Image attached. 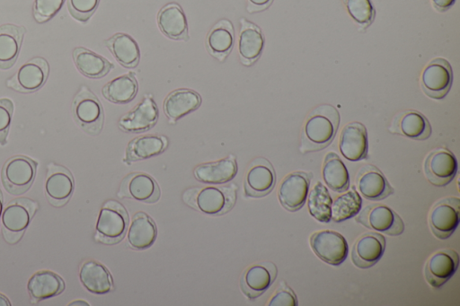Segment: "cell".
<instances>
[{
  "instance_id": "cell-1",
  "label": "cell",
  "mask_w": 460,
  "mask_h": 306,
  "mask_svg": "<svg viewBox=\"0 0 460 306\" xmlns=\"http://www.w3.org/2000/svg\"><path fill=\"white\" fill-rule=\"evenodd\" d=\"M340 113L330 104L315 107L305 118L300 134L302 153L326 148L334 139L340 125Z\"/></svg>"
},
{
  "instance_id": "cell-2",
  "label": "cell",
  "mask_w": 460,
  "mask_h": 306,
  "mask_svg": "<svg viewBox=\"0 0 460 306\" xmlns=\"http://www.w3.org/2000/svg\"><path fill=\"white\" fill-rule=\"evenodd\" d=\"M182 199L188 205L205 214L220 215L229 212L234 205L236 187L191 188L183 192Z\"/></svg>"
},
{
  "instance_id": "cell-3",
  "label": "cell",
  "mask_w": 460,
  "mask_h": 306,
  "mask_svg": "<svg viewBox=\"0 0 460 306\" xmlns=\"http://www.w3.org/2000/svg\"><path fill=\"white\" fill-rule=\"evenodd\" d=\"M39 209V204L27 197L13 199L1 216L3 238L10 245L17 244Z\"/></svg>"
},
{
  "instance_id": "cell-4",
  "label": "cell",
  "mask_w": 460,
  "mask_h": 306,
  "mask_svg": "<svg viewBox=\"0 0 460 306\" xmlns=\"http://www.w3.org/2000/svg\"><path fill=\"white\" fill-rule=\"evenodd\" d=\"M128 225V214L123 205L113 199L108 200L100 210L94 240L102 244H116L125 236Z\"/></svg>"
},
{
  "instance_id": "cell-5",
  "label": "cell",
  "mask_w": 460,
  "mask_h": 306,
  "mask_svg": "<svg viewBox=\"0 0 460 306\" xmlns=\"http://www.w3.org/2000/svg\"><path fill=\"white\" fill-rule=\"evenodd\" d=\"M72 113L76 124L87 134L101 133L104 112L101 101L85 85L81 86L72 102Z\"/></svg>"
},
{
  "instance_id": "cell-6",
  "label": "cell",
  "mask_w": 460,
  "mask_h": 306,
  "mask_svg": "<svg viewBox=\"0 0 460 306\" xmlns=\"http://www.w3.org/2000/svg\"><path fill=\"white\" fill-rule=\"evenodd\" d=\"M37 172V162L24 155L9 158L2 169V182L13 196L24 194L31 187Z\"/></svg>"
},
{
  "instance_id": "cell-7",
  "label": "cell",
  "mask_w": 460,
  "mask_h": 306,
  "mask_svg": "<svg viewBox=\"0 0 460 306\" xmlns=\"http://www.w3.org/2000/svg\"><path fill=\"white\" fill-rule=\"evenodd\" d=\"M358 223L389 236H399L404 232V223L391 207L379 203L366 205L355 216Z\"/></svg>"
},
{
  "instance_id": "cell-8",
  "label": "cell",
  "mask_w": 460,
  "mask_h": 306,
  "mask_svg": "<svg viewBox=\"0 0 460 306\" xmlns=\"http://www.w3.org/2000/svg\"><path fill=\"white\" fill-rule=\"evenodd\" d=\"M460 198L447 197L434 204L429 214V226L433 235L439 240L448 239L460 221Z\"/></svg>"
},
{
  "instance_id": "cell-9",
  "label": "cell",
  "mask_w": 460,
  "mask_h": 306,
  "mask_svg": "<svg viewBox=\"0 0 460 306\" xmlns=\"http://www.w3.org/2000/svg\"><path fill=\"white\" fill-rule=\"evenodd\" d=\"M453 83V70L448 61L442 57L431 60L420 75V87L432 99L441 100L447 96Z\"/></svg>"
},
{
  "instance_id": "cell-10",
  "label": "cell",
  "mask_w": 460,
  "mask_h": 306,
  "mask_svg": "<svg viewBox=\"0 0 460 306\" xmlns=\"http://www.w3.org/2000/svg\"><path fill=\"white\" fill-rule=\"evenodd\" d=\"M310 246L321 260L331 266H340L348 257L349 246L346 239L332 230H323L312 233Z\"/></svg>"
},
{
  "instance_id": "cell-11",
  "label": "cell",
  "mask_w": 460,
  "mask_h": 306,
  "mask_svg": "<svg viewBox=\"0 0 460 306\" xmlns=\"http://www.w3.org/2000/svg\"><path fill=\"white\" fill-rule=\"evenodd\" d=\"M312 172L292 171L284 177L278 188V197L281 205L288 211L301 209L307 198Z\"/></svg>"
},
{
  "instance_id": "cell-12",
  "label": "cell",
  "mask_w": 460,
  "mask_h": 306,
  "mask_svg": "<svg viewBox=\"0 0 460 306\" xmlns=\"http://www.w3.org/2000/svg\"><path fill=\"white\" fill-rule=\"evenodd\" d=\"M457 167V160L454 153L447 148L438 147L427 155L424 173L431 185L443 188L454 179Z\"/></svg>"
},
{
  "instance_id": "cell-13",
  "label": "cell",
  "mask_w": 460,
  "mask_h": 306,
  "mask_svg": "<svg viewBox=\"0 0 460 306\" xmlns=\"http://www.w3.org/2000/svg\"><path fill=\"white\" fill-rule=\"evenodd\" d=\"M49 72L47 60L40 57H33L23 64L6 82V85L19 92H33L46 83Z\"/></svg>"
},
{
  "instance_id": "cell-14",
  "label": "cell",
  "mask_w": 460,
  "mask_h": 306,
  "mask_svg": "<svg viewBox=\"0 0 460 306\" xmlns=\"http://www.w3.org/2000/svg\"><path fill=\"white\" fill-rule=\"evenodd\" d=\"M75 182L66 167L51 162L48 165L45 193L49 203L55 207L65 205L73 195Z\"/></svg>"
},
{
  "instance_id": "cell-15",
  "label": "cell",
  "mask_w": 460,
  "mask_h": 306,
  "mask_svg": "<svg viewBox=\"0 0 460 306\" xmlns=\"http://www.w3.org/2000/svg\"><path fill=\"white\" fill-rule=\"evenodd\" d=\"M277 275L278 268L273 262L261 261L252 264L242 275L241 289L248 299L254 300L270 288Z\"/></svg>"
},
{
  "instance_id": "cell-16",
  "label": "cell",
  "mask_w": 460,
  "mask_h": 306,
  "mask_svg": "<svg viewBox=\"0 0 460 306\" xmlns=\"http://www.w3.org/2000/svg\"><path fill=\"white\" fill-rule=\"evenodd\" d=\"M459 265V255L453 249H442L433 253L427 260L424 275L433 288L442 287L456 273Z\"/></svg>"
},
{
  "instance_id": "cell-17",
  "label": "cell",
  "mask_w": 460,
  "mask_h": 306,
  "mask_svg": "<svg viewBox=\"0 0 460 306\" xmlns=\"http://www.w3.org/2000/svg\"><path fill=\"white\" fill-rule=\"evenodd\" d=\"M275 184V170L267 159L259 157L250 163L243 179L246 196L262 197L271 192Z\"/></svg>"
},
{
  "instance_id": "cell-18",
  "label": "cell",
  "mask_w": 460,
  "mask_h": 306,
  "mask_svg": "<svg viewBox=\"0 0 460 306\" xmlns=\"http://www.w3.org/2000/svg\"><path fill=\"white\" fill-rule=\"evenodd\" d=\"M355 184L359 194L370 201L383 200L394 193L384 173L372 164L364 165L359 169Z\"/></svg>"
},
{
  "instance_id": "cell-19",
  "label": "cell",
  "mask_w": 460,
  "mask_h": 306,
  "mask_svg": "<svg viewBox=\"0 0 460 306\" xmlns=\"http://www.w3.org/2000/svg\"><path fill=\"white\" fill-rule=\"evenodd\" d=\"M385 249V238L376 232L361 234L355 240L351 250V261L358 268L372 267L382 258Z\"/></svg>"
},
{
  "instance_id": "cell-20",
  "label": "cell",
  "mask_w": 460,
  "mask_h": 306,
  "mask_svg": "<svg viewBox=\"0 0 460 306\" xmlns=\"http://www.w3.org/2000/svg\"><path fill=\"white\" fill-rule=\"evenodd\" d=\"M160 194L159 186L152 176L144 172H134L123 179L118 197L151 204L158 201Z\"/></svg>"
},
{
  "instance_id": "cell-21",
  "label": "cell",
  "mask_w": 460,
  "mask_h": 306,
  "mask_svg": "<svg viewBox=\"0 0 460 306\" xmlns=\"http://www.w3.org/2000/svg\"><path fill=\"white\" fill-rule=\"evenodd\" d=\"M158 108L150 95L119 120V128L128 133H141L152 128L158 119Z\"/></svg>"
},
{
  "instance_id": "cell-22",
  "label": "cell",
  "mask_w": 460,
  "mask_h": 306,
  "mask_svg": "<svg viewBox=\"0 0 460 306\" xmlns=\"http://www.w3.org/2000/svg\"><path fill=\"white\" fill-rule=\"evenodd\" d=\"M339 148L342 156L349 161L358 162L367 158L368 141L366 127L358 121L344 126L340 135Z\"/></svg>"
},
{
  "instance_id": "cell-23",
  "label": "cell",
  "mask_w": 460,
  "mask_h": 306,
  "mask_svg": "<svg viewBox=\"0 0 460 306\" xmlns=\"http://www.w3.org/2000/svg\"><path fill=\"white\" fill-rule=\"evenodd\" d=\"M389 131L407 138L423 141L431 136L432 127L422 113L410 109L400 112L394 118Z\"/></svg>"
},
{
  "instance_id": "cell-24",
  "label": "cell",
  "mask_w": 460,
  "mask_h": 306,
  "mask_svg": "<svg viewBox=\"0 0 460 306\" xmlns=\"http://www.w3.org/2000/svg\"><path fill=\"white\" fill-rule=\"evenodd\" d=\"M238 39V52L243 65L249 66L261 57L264 47V37L261 29L254 23L241 19Z\"/></svg>"
},
{
  "instance_id": "cell-25",
  "label": "cell",
  "mask_w": 460,
  "mask_h": 306,
  "mask_svg": "<svg viewBox=\"0 0 460 306\" xmlns=\"http://www.w3.org/2000/svg\"><path fill=\"white\" fill-rule=\"evenodd\" d=\"M64 280L55 272L40 270L27 283V291L32 302H39L59 295L65 290Z\"/></svg>"
},
{
  "instance_id": "cell-26",
  "label": "cell",
  "mask_w": 460,
  "mask_h": 306,
  "mask_svg": "<svg viewBox=\"0 0 460 306\" xmlns=\"http://www.w3.org/2000/svg\"><path fill=\"white\" fill-rule=\"evenodd\" d=\"M157 24L166 37L175 40H188V23L181 7L176 3H170L160 9Z\"/></svg>"
},
{
  "instance_id": "cell-27",
  "label": "cell",
  "mask_w": 460,
  "mask_h": 306,
  "mask_svg": "<svg viewBox=\"0 0 460 306\" xmlns=\"http://www.w3.org/2000/svg\"><path fill=\"white\" fill-rule=\"evenodd\" d=\"M83 286L93 294H106L112 291L113 281L109 270L100 262L87 260L79 269Z\"/></svg>"
},
{
  "instance_id": "cell-28",
  "label": "cell",
  "mask_w": 460,
  "mask_h": 306,
  "mask_svg": "<svg viewBox=\"0 0 460 306\" xmlns=\"http://www.w3.org/2000/svg\"><path fill=\"white\" fill-rule=\"evenodd\" d=\"M236 173L237 163L233 155L217 162L201 163L194 170V176L199 181L214 185L230 181Z\"/></svg>"
},
{
  "instance_id": "cell-29",
  "label": "cell",
  "mask_w": 460,
  "mask_h": 306,
  "mask_svg": "<svg viewBox=\"0 0 460 306\" xmlns=\"http://www.w3.org/2000/svg\"><path fill=\"white\" fill-rule=\"evenodd\" d=\"M234 45V30L226 19L217 22L208 31L206 46L208 53L218 61H224Z\"/></svg>"
},
{
  "instance_id": "cell-30",
  "label": "cell",
  "mask_w": 460,
  "mask_h": 306,
  "mask_svg": "<svg viewBox=\"0 0 460 306\" xmlns=\"http://www.w3.org/2000/svg\"><path fill=\"white\" fill-rule=\"evenodd\" d=\"M201 104V97L196 91L181 88L170 92L164 102V111L171 120H177L196 110Z\"/></svg>"
},
{
  "instance_id": "cell-31",
  "label": "cell",
  "mask_w": 460,
  "mask_h": 306,
  "mask_svg": "<svg viewBox=\"0 0 460 306\" xmlns=\"http://www.w3.org/2000/svg\"><path fill=\"white\" fill-rule=\"evenodd\" d=\"M157 235L154 220L146 213H137L131 221L127 233L128 245L137 250L148 249Z\"/></svg>"
},
{
  "instance_id": "cell-32",
  "label": "cell",
  "mask_w": 460,
  "mask_h": 306,
  "mask_svg": "<svg viewBox=\"0 0 460 306\" xmlns=\"http://www.w3.org/2000/svg\"><path fill=\"white\" fill-rule=\"evenodd\" d=\"M25 28L14 24L0 26V68H11L20 53Z\"/></svg>"
},
{
  "instance_id": "cell-33",
  "label": "cell",
  "mask_w": 460,
  "mask_h": 306,
  "mask_svg": "<svg viewBox=\"0 0 460 306\" xmlns=\"http://www.w3.org/2000/svg\"><path fill=\"white\" fill-rule=\"evenodd\" d=\"M73 59L77 70L88 78H102L114 68L113 63L82 47L74 49Z\"/></svg>"
},
{
  "instance_id": "cell-34",
  "label": "cell",
  "mask_w": 460,
  "mask_h": 306,
  "mask_svg": "<svg viewBox=\"0 0 460 306\" xmlns=\"http://www.w3.org/2000/svg\"><path fill=\"white\" fill-rule=\"evenodd\" d=\"M104 45L124 67L131 68L138 65L140 51L137 43L131 36L119 32L106 39Z\"/></svg>"
},
{
  "instance_id": "cell-35",
  "label": "cell",
  "mask_w": 460,
  "mask_h": 306,
  "mask_svg": "<svg viewBox=\"0 0 460 306\" xmlns=\"http://www.w3.org/2000/svg\"><path fill=\"white\" fill-rule=\"evenodd\" d=\"M167 144V139L163 136L146 135L136 137L127 146L125 161L129 163L156 156L165 150Z\"/></svg>"
},
{
  "instance_id": "cell-36",
  "label": "cell",
  "mask_w": 460,
  "mask_h": 306,
  "mask_svg": "<svg viewBox=\"0 0 460 306\" xmlns=\"http://www.w3.org/2000/svg\"><path fill=\"white\" fill-rule=\"evenodd\" d=\"M322 175L326 186L334 192H345L349 188L348 170L339 155L333 152L325 155Z\"/></svg>"
},
{
  "instance_id": "cell-37",
  "label": "cell",
  "mask_w": 460,
  "mask_h": 306,
  "mask_svg": "<svg viewBox=\"0 0 460 306\" xmlns=\"http://www.w3.org/2000/svg\"><path fill=\"white\" fill-rule=\"evenodd\" d=\"M137 81L133 73H128L108 82L102 89L103 97L116 104L130 102L137 95Z\"/></svg>"
},
{
  "instance_id": "cell-38",
  "label": "cell",
  "mask_w": 460,
  "mask_h": 306,
  "mask_svg": "<svg viewBox=\"0 0 460 306\" xmlns=\"http://www.w3.org/2000/svg\"><path fill=\"white\" fill-rule=\"evenodd\" d=\"M332 199L327 188L317 181L309 192L307 200L310 214L318 222L328 223L332 221Z\"/></svg>"
},
{
  "instance_id": "cell-39",
  "label": "cell",
  "mask_w": 460,
  "mask_h": 306,
  "mask_svg": "<svg viewBox=\"0 0 460 306\" xmlns=\"http://www.w3.org/2000/svg\"><path fill=\"white\" fill-rule=\"evenodd\" d=\"M362 198L356 187L337 197L332 204V221L341 223L356 216L361 210Z\"/></svg>"
},
{
  "instance_id": "cell-40",
  "label": "cell",
  "mask_w": 460,
  "mask_h": 306,
  "mask_svg": "<svg viewBox=\"0 0 460 306\" xmlns=\"http://www.w3.org/2000/svg\"><path fill=\"white\" fill-rule=\"evenodd\" d=\"M348 13L360 29H367L375 19L376 12L370 0H343Z\"/></svg>"
},
{
  "instance_id": "cell-41",
  "label": "cell",
  "mask_w": 460,
  "mask_h": 306,
  "mask_svg": "<svg viewBox=\"0 0 460 306\" xmlns=\"http://www.w3.org/2000/svg\"><path fill=\"white\" fill-rule=\"evenodd\" d=\"M65 0H34L33 16L38 22H45L62 8Z\"/></svg>"
},
{
  "instance_id": "cell-42",
  "label": "cell",
  "mask_w": 460,
  "mask_h": 306,
  "mask_svg": "<svg viewBox=\"0 0 460 306\" xmlns=\"http://www.w3.org/2000/svg\"><path fill=\"white\" fill-rule=\"evenodd\" d=\"M100 0H67L70 14L81 22H86L99 5Z\"/></svg>"
},
{
  "instance_id": "cell-43",
  "label": "cell",
  "mask_w": 460,
  "mask_h": 306,
  "mask_svg": "<svg viewBox=\"0 0 460 306\" xmlns=\"http://www.w3.org/2000/svg\"><path fill=\"white\" fill-rule=\"evenodd\" d=\"M269 306H297L298 300L296 293L285 281L279 285L267 302Z\"/></svg>"
},
{
  "instance_id": "cell-44",
  "label": "cell",
  "mask_w": 460,
  "mask_h": 306,
  "mask_svg": "<svg viewBox=\"0 0 460 306\" xmlns=\"http://www.w3.org/2000/svg\"><path fill=\"white\" fill-rule=\"evenodd\" d=\"M13 103L9 99H0V144L4 145L12 122Z\"/></svg>"
},
{
  "instance_id": "cell-45",
  "label": "cell",
  "mask_w": 460,
  "mask_h": 306,
  "mask_svg": "<svg viewBox=\"0 0 460 306\" xmlns=\"http://www.w3.org/2000/svg\"><path fill=\"white\" fill-rule=\"evenodd\" d=\"M247 11L249 13L261 12L268 8L273 0H247Z\"/></svg>"
},
{
  "instance_id": "cell-46",
  "label": "cell",
  "mask_w": 460,
  "mask_h": 306,
  "mask_svg": "<svg viewBox=\"0 0 460 306\" xmlns=\"http://www.w3.org/2000/svg\"><path fill=\"white\" fill-rule=\"evenodd\" d=\"M434 8L438 12H446L447 11L453 4L456 0H431Z\"/></svg>"
},
{
  "instance_id": "cell-47",
  "label": "cell",
  "mask_w": 460,
  "mask_h": 306,
  "mask_svg": "<svg viewBox=\"0 0 460 306\" xmlns=\"http://www.w3.org/2000/svg\"><path fill=\"white\" fill-rule=\"evenodd\" d=\"M11 302L7 297L0 293V306H10Z\"/></svg>"
},
{
  "instance_id": "cell-48",
  "label": "cell",
  "mask_w": 460,
  "mask_h": 306,
  "mask_svg": "<svg viewBox=\"0 0 460 306\" xmlns=\"http://www.w3.org/2000/svg\"><path fill=\"white\" fill-rule=\"evenodd\" d=\"M3 208H4V197H3V193L0 189V220H1L2 214H3Z\"/></svg>"
},
{
  "instance_id": "cell-49",
  "label": "cell",
  "mask_w": 460,
  "mask_h": 306,
  "mask_svg": "<svg viewBox=\"0 0 460 306\" xmlns=\"http://www.w3.org/2000/svg\"><path fill=\"white\" fill-rule=\"evenodd\" d=\"M69 305H89L85 301H74L73 302L69 303Z\"/></svg>"
}]
</instances>
